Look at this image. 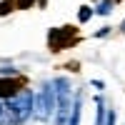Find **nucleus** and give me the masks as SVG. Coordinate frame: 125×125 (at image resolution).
Masks as SVG:
<instances>
[{
	"instance_id": "nucleus-1",
	"label": "nucleus",
	"mask_w": 125,
	"mask_h": 125,
	"mask_svg": "<svg viewBox=\"0 0 125 125\" xmlns=\"http://www.w3.org/2000/svg\"><path fill=\"white\" fill-rule=\"evenodd\" d=\"M33 103H35V95H33V90H28V88H23L15 98L5 100L8 115H10V125H23L30 115H33Z\"/></svg>"
},
{
	"instance_id": "nucleus-2",
	"label": "nucleus",
	"mask_w": 125,
	"mask_h": 125,
	"mask_svg": "<svg viewBox=\"0 0 125 125\" xmlns=\"http://www.w3.org/2000/svg\"><path fill=\"white\" fill-rule=\"evenodd\" d=\"M58 108V98H55V88L53 83H45L40 93L35 95V103H33V115L38 120H48L53 115V110Z\"/></svg>"
},
{
	"instance_id": "nucleus-3",
	"label": "nucleus",
	"mask_w": 125,
	"mask_h": 125,
	"mask_svg": "<svg viewBox=\"0 0 125 125\" xmlns=\"http://www.w3.org/2000/svg\"><path fill=\"white\" fill-rule=\"evenodd\" d=\"M20 90H23V83H20V80H0V98H3V100L15 98Z\"/></svg>"
},
{
	"instance_id": "nucleus-4",
	"label": "nucleus",
	"mask_w": 125,
	"mask_h": 125,
	"mask_svg": "<svg viewBox=\"0 0 125 125\" xmlns=\"http://www.w3.org/2000/svg\"><path fill=\"white\" fill-rule=\"evenodd\" d=\"M95 125H105V105H103V100L95 98Z\"/></svg>"
},
{
	"instance_id": "nucleus-5",
	"label": "nucleus",
	"mask_w": 125,
	"mask_h": 125,
	"mask_svg": "<svg viewBox=\"0 0 125 125\" xmlns=\"http://www.w3.org/2000/svg\"><path fill=\"white\" fill-rule=\"evenodd\" d=\"M80 113H83V108H80V98L73 103V115H70V120H68V125H80Z\"/></svg>"
},
{
	"instance_id": "nucleus-6",
	"label": "nucleus",
	"mask_w": 125,
	"mask_h": 125,
	"mask_svg": "<svg viewBox=\"0 0 125 125\" xmlns=\"http://www.w3.org/2000/svg\"><path fill=\"white\" fill-rule=\"evenodd\" d=\"M95 13L98 15H110L113 13V0H103V3L95 8Z\"/></svg>"
},
{
	"instance_id": "nucleus-7",
	"label": "nucleus",
	"mask_w": 125,
	"mask_h": 125,
	"mask_svg": "<svg viewBox=\"0 0 125 125\" xmlns=\"http://www.w3.org/2000/svg\"><path fill=\"white\" fill-rule=\"evenodd\" d=\"M93 13H95V10H93V8L83 5V8H80V13H78V20H80V23H88V20L93 18Z\"/></svg>"
},
{
	"instance_id": "nucleus-8",
	"label": "nucleus",
	"mask_w": 125,
	"mask_h": 125,
	"mask_svg": "<svg viewBox=\"0 0 125 125\" xmlns=\"http://www.w3.org/2000/svg\"><path fill=\"white\" fill-rule=\"evenodd\" d=\"M0 125H10V115H8V105L5 100L0 98Z\"/></svg>"
},
{
	"instance_id": "nucleus-9",
	"label": "nucleus",
	"mask_w": 125,
	"mask_h": 125,
	"mask_svg": "<svg viewBox=\"0 0 125 125\" xmlns=\"http://www.w3.org/2000/svg\"><path fill=\"white\" fill-rule=\"evenodd\" d=\"M105 125H115V113H113V110L108 113V118H105Z\"/></svg>"
},
{
	"instance_id": "nucleus-10",
	"label": "nucleus",
	"mask_w": 125,
	"mask_h": 125,
	"mask_svg": "<svg viewBox=\"0 0 125 125\" xmlns=\"http://www.w3.org/2000/svg\"><path fill=\"white\" fill-rule=\"evenodd\" d=\"M90 85H93V88H95V90H103V88H105V83H103V80H93V83H90Z\"/></svg>"
},
{
	"instance_id": "nucleus-11",
	"label": "nucleus",
	"mask_w": 125,
	"mask_h": 125,
	"mask_svg": "<svg viewBox=\"0 0 125 125\" xmlns=\"http://www.w3.org/2000/svg\"><path fill=\"white\" fill-rule=\"evenodd\" d=\"M30 3H33V0H18V8H28Z\"/></svg>"
},
{
	"instance_id": "nucleus-12",
	"label": "nucleus",
	"mask_w": 125,
	"mask_h": 125,
	"mask_svg": "<svg viewBox=\"0 0 125 125\" xmlns=\"http://www.w3.org/2000/svg\"><path fill=\"white\" fill-rule=\"evenodd\" d=\"M123 33H125V23H123Z\"/></svg>"
}]
</instances>
